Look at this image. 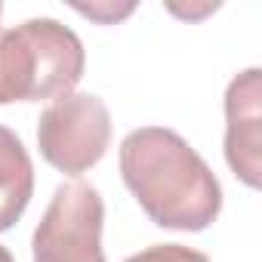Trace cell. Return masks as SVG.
Here are the masks:
<instances>
[{
	"mask_svg": "<svg viewBox=\"0 0 262 262\" xmlns=\"http://www.w3.org/2000/svg\"><path fill=\"white\" fill-rule=\"evenodd\" d=\"M120 176L145 216L173 231H204L222 210L207 161L167 126H142L120 142Z\"/></svg>",
	"mask_w": 262,
	"mask_h": 262,
	"instance_id": "obj_1",
	"label": "cell"
},
{
	"mask_svg": "<svg viewBox=\"0 0 262 262\" xmlns=\"http://www.w3.org/2000/svg\"><path fill=\"white\" fill-rule=\"evenodd\" d=\"M86 68L80 37L56 19L0 28V105L68 96Z\"/></svg>",
	"mask_w": 262,
	"mask_h": 262,
	"instance_id": "obj_2",
	"label": "cell"
},
{
	"mask_svg": "<svg viewBox=\"0 0 262 262\" xmlns=\"http://www.w3.org/2000/svg\"><path fill=\"white\" fill-rule=\"evenodd\" d=\"M37 145L50 167L65 176H80L96 167L111 145L108 105L93 93H68L37 120Z\"/></svg>",
	"mask_w": 262,
	"mask_h": 262,
	"instance_id": "obj_3",
	"label": "cell"
},
{
	"mask_svg": "<svg viewBox=\"0 0 262 262\" xmlns=\"http://www.w3.org/2000/svg\"><path fill=\"white\" fill-rule=\"evenodd\" d=\"M105 201L90 182H65L34 231V262H105Z\"/></svg>",
	"mask_w": 262,
	"mask_h": 262,
	"instance_id": "obj_4",
	"label": "cell"
},
{
	"mask_svg": "<svg viewBox=\"0 0 262 262\" xmlns=\"http://www.w3.org/2000/svg\"><path fill=\"white\" fill-rule=\"evenodd\" d=\"M262 148V71L247 68L225 90V161L247 182L259 188Z\"/></svg>",
	"mask_w": 262,
	"mask_h": 262,
	"instance_id": "obj_5",
	"label": "cell"
},
{
	"mask_svg": "<svg viewBox=\"0 0 262 262\" xmlns=\"http://www.w3.org/2000/svg\"><path fill=\"white\" fill-rule=\"evenodd\" d=\"M34 194V164L13 129L0 126V234L10 231Z\"/></svg>",
	"mask_w": 262,
	"mask_h": 262,
	"instance_id": "obj_6",
	"label": "cell"
},
{
	"mask_svg": "<svg viewBox=\"0 0 262 262\" xmlns=\"http://www.w3.org/2000/svg\"><path fill=\"white\" fill-rule=\"evenodd\" d=\"M123 262H210L207 253L194 250V247H182V244H155L136 256H129Z\"/></svg>",
	"mask_w": 262,
	"mask_h": 262,
	"instance_id": "obj_7",
	"label": "cell"
},
{
	"mask_svg": "<svg viewBox=\"0 0 262 262\" xmlns=\"http://www.w3.org/2000/svg\"><path fill=\"white\" fill-rule=\"evenodd\" d=\"M77 13H83L90 19H99V22H117V19H123V16L133 13V4H126L120 10H111V7H77Z\"/></svg>",
	"mask_w": 262,
	"mask_h": 262,
	"instance_id": "obj_8",
	"label": "cell"
},
{
	"mask_svg": "<svg viewBox=\"0 0 262 262\" xmlns=\"http://www.w3.org/2000/svg\"><path fill=\"white\" fill-rule=\"evenodd\" d=\"M0 262H16V259H13V253H10L4 244H0Z\"/></svg>",
	"mask_w": 262,
	"mask_h": 262,
	"instance_id": "obj_9",
	"label": "cell"
},
{
	"mask_svg": "<svg viewBox=\"0 0 262 262\" xmlns=\"http://www.w3.org/2000/svg\"><path fill=\"white\" fill-rule=\"evenodd\" d=\"M0 16H4V7H0Z\"/></svg>",
	"mask_w": 262,
	"mask_h": 262,
	"instance_id": "obj_10",
	"label": "cell"
}]
</instances>
